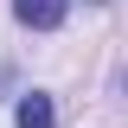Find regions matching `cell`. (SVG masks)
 <instances>
[{
	"label": "cell",
	"instance_id": "cell-1",
	"mask_svg": "<svg viewBox=\"0 0 128 128\" xmlns=\"http://www.w3.org/2000/svg\"><path fill=\"white\" fill-rule=\"evenodd\" d=\"M13 13H19V26H38V32H51L64 19V0H13Z\"/></svg>",
	"mask_w": 128,
	"mask_h": 128
},
{
	"label": "cell",
	"instance_id": "cell-2",
	"mask_svg": "<svg viewBox=\"0 0 128 128\" xmlns=\"http://www.w3.org/2000/svg\"><path fill=\"white\" fill-rule=\"evenodd\" d=\"M51 96H19V128H51Z\"/></svg>",
	"mask_w": 128,
	"mask_h": 128
},
{
	"label": "cell",
	"instance_id": "cell-3",
	"mask_svg": "<svg viewBox=\"0 0 128 128\" xmlns=\"http://www.w3.org/2000/svg\"><path fill=\"white\" fill-rule=\"evenodd\" d=\"M0 83H6V64H0Z\"/></svg>",
	"mask_w": 128,
	"mask_h": 128
}]
</instances>
